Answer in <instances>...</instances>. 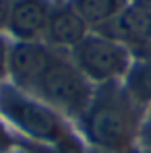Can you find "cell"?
Returning a JSON list of instances; mask_svg holds the SVG:
<instances>
[{
  "label": "cell",
  "mask_w": 151,
  "mask_h": 153,
  "mask_svg": "<svg viewBox=\"0 0 151 153\" xmlns=\"http://www.w3.org/2000/svg\"><path fill=\"white\" fill-rule=\"evenodd\" d=\"M10 6H13V0H0V29L6 27V23H8Z\"/></svg>",
  "instance_id": "obj_11"
},
{
  "label": "cell",
  "mask_w": 151,
  "mask_h": 153,
  "mask_svg": "<svg viewBox=\"0 0 151 153\" xmlns=\"http://www.w3.org/2000/svg\"><path fill=\"white\" fill-rule=\"evenodd\" d=\"M141 134H143V141H145V145L151 147V112H149V118L145 120V124H143V130H141Z\"/></svg>",
  "instance_id": "obj_12"
},
{
  "label": "cell",
  "mask_w": 151,
  "mask_h": 153,
  "mask_svg": "<svg viewBox=\"0 0 151 153\" xmlns=\"http://www.w3.org/2000/svg\"><path fill=\"white\" fill-rule=\"evenodd\" d=\"M83 128L95 147L124 151L137 130L135 102L124 89H118L116 83L101 85L83 114Z\"/></svg>",
  "instance_id": "obj_1"
},
{
  "label": "cell",
  "mask_w": 151,
  "mask_h": 153,
  "mask_svg": "<svg viewBox=\"0 0 151 153\" xmlns=\"http://www.w3.org/2000/svg\"><path fill=\"white\" fill-rule=\"evenodd\" d=\"M54 54L37 42H15L8 50V75L21 87L39 83L42 75L54 62Z\"/></svg>",
  "instance_id": "obj_5"
},
{
  "label": "cell",
  "mask_w": 151,
  "mask_h": 153,
  "mask_svg": "<svg viewBox=\"0 0 151 153\" xmlns=\"http://www.w3.org/2000/svg\"><path fill=\"white\" fill-rule=\"evenodd\" d=\"M89 83L91 81L75 64L54 58V62L39 79L37 89L44 95V100H48L52 105L68 114L83 116L93 100V89Z\"/></svg>",
  "instance_id": "obj_4"
},
{
  "label": "cell",
  "mask_w": 151,
  "mask_h": 153,
  "mask_svg": "<svg viewBox=\"0 0 151 153\" xmlns=\"http://www.w3.org/2000/svg\"><path fill=\"white\" fill-rule=\"evenodd\" d=\"M50 10L46 0H13L6 29L17 42H35L46 33Z\"/></svg>",
  "instance_id": "obj_6"
},
{
  "label": "cell",
  "mask_w": 151,
  "mask_h": 153,
  "mask_svg": "<svg viewBox=\"0 0 151 153\" xmlns=\"http://www.w3.org/2000/svg\"><path fill=\"white\" fill-rule=\"evenodd\" d=\"M89 25L83 21V17L75 10L73 4L56 6L50 10V19L46 25V35L54 46L60 48H77L89 33Z\"/></svg>",
  "instance_id": "obj_7"
},
{
  "label": "cell",
  "mask_w": 151,
  "mask_h": 153,
  "mask_svg": "<svg viewBox=\"0 0 151 153\" xmlns=\"http://www.w3.org/2000/svg\"><path fill=\"white\" fill-rule=\"evenodd\" d=\"M71 4L83 17V21L93 27L106 25L128 6L126 0H73Z\"/></svg>",
  "instance_id": "obj_8"
},
{
  "label": "cell",
  "mask_w": 151,
  "mask_h": 153,
  "mask_svg": "<svg viewBox=\"0 0 151 153\" xmlns=\"http://www.w3.org/2000/svg\"><path fill=\"white\" fill-rule=\"evenodd\" d=\"M124 91L137 105L151 103V62L137 60L124 76Z\"/></svg>",
  "instance_id": "obj_9"
},
{
  "label": "cell",
  "mask_w": 151,
  "mask_h": 153,
  "mask_svg": "<svg viewBox=\"0 0 151 153\" xmlns=\"http://www.w3.org/2000/svg\"><path fill=\"white\" fill-rule=\"evenodd\" d=\"M132 6L137 8H143V10H151V0H130Z\"/></svg>",
  "instance_id": "obj_14"
},
{
  "label": "cell",
  "mask_w": 151,
  "mask_h": 153,
  "mask_svg": "<svg viewBox=\"0 0 151 153\" xmlns=\"http://www.w3.org/2000/svg\"><path fill=\"white\" fill-rule=\"evenodd\" d=\"M8 147H10V137L6 134V130L0 124V151H6Z\"/></svg>",
  "instance_id": "obj_13"
},
{
  "label": "cell",
  "mask_w": 151,
  "mask_h": 153,
  "mask_svg": "<svg viewBox=\"0 0 151 153\" xmlns=\"http://www.w3.org/2000/svg\"><path fill=\"white\" fill-rule=\"evenodd\" d=\"M8 50H10V48L6 46L4 37H0V81L8 73Z\"/></svg>",
  "instance_id": "obj_10"
},
{
  "label": "cell",
  "mask_w": 151,
  "mask_h": 153,
  "mask_svg": "<svg viewBox=\"0 0 151 153\" xmlns=\"http://www.w3.org/2000/svg\"><path fill=\"white\" fill-rule=\"evenodd\" d=\"M0 114L29 139L60 145L68 132L50 105L29 97L17 85H0Z\"/></svg>",
  "instance_id": "obj_2"
},
{
  "label": "cell",
  "mask_w": 151,
  "mask_h": 153,
  "mask_svg": "<svg viewBox=\"0 0 151 153\" xmlns=\"http://www.w3.org/2000/svg\"><path fill=\"white\" fill-rule=\"evenodd\" d=\"M75 66L93 83L108 85L124 79L130 68V50L106 35H87L73 48Z\"/></svg>",
  "instance_id": "obj_3"
}]
</instances>
